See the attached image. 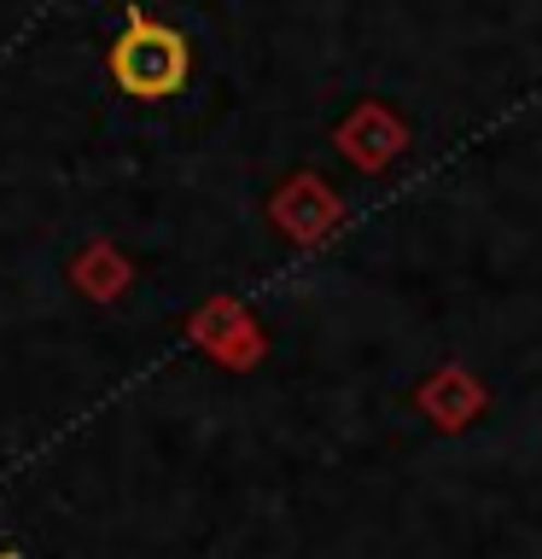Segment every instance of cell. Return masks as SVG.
<instances>
[{"label": "cell", "instance_id": "obj_1", "mask_svg": "<svg viewBox=\"0 0 542 559\" xmlns=\"http://www.w3.org/2000/svg\"><path fill=\"white\" fill-rule=\"evenodd\" d=\"M111 76L122 94L134 99H164L187 82V41L181 29L169 24H152L140 7H129V29L117 35L111 47Z\"/></svg>", "mask_w": 542, "mask_h": 559}, {"label": "cell", "instance_id": "obj_2", "mask_svg": "<svg viewBox=\"0 0 542 559\" xmlns=\"http://www.w3.org/2000/svg\"><path fill=\"white\" fill-rule=\"evenodd\" d=\"M0 559H17V554H7V548H0Z\"/></svg>", "mask_w": 542, "mask_h": 559}]
</instances>
